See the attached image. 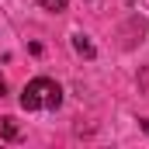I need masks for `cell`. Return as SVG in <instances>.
Returning a JSON list of instances; mask_svg holds the SVG:
<instances>
[{"label": "cell", "mask_w": 149, "mask_h": 149, "mask_svg": "<svg viewBox=\"0 0 149 149\" xmlns=\"http://www.w3.org/2000/svg\"><path fill=\"white\" fill-rule=\"evenodd\" d=\"M63 104V87L49 76H35L21 90V108L24 111H56Z\"/></svg>", "instance_id": "obj_1"}, {"label": "cell", "mask_w": 149, "mask_h": 149, "mask_svg": "<svg viewBox=\"0 0 149 149\" xmlns=\"http://www.w3.org/2000/svg\"><path fill=\"white\" fill-rule=\"evenodd\" d=\"M73 49L80 52V56H83V59H94V56H97V49H94V42H90L87 35H73Z\"/></svg>", "instance_id": "obj_2"}, {"label": "cell", "mask_w": 149, "mask_h": 149, "mask_svg": "<svg viewBox=\"0 0 149 149\" xmlns=\"http://www.w3.org/2000/svg\"><path fill=\"white\" fill-rule=\"evenodd\" d=\"M0 135H3V139H17V135H21L17 118H10V114H7V118H0Z\"/></svg>", "instance_id": "obj_3"}, {"label": "cell", "mask_w": 149, "mask_h": 149, "mask_svg": "<svg viewBox=\"0 0 149 149\" xmlns=\"http://www.w3.org/2000/svg\"><path fill=\"white\" fill-rule=\"evenodd\" d=\"M42 10H52V14H63L66 10V0H38Z\"/></svg>", "instance_id": "obj_4"}, {"label": "cell", "mask_w": 149, "mask_h": 149, "mask_svg": "<svg viewBox=\"0 0 149 149\" xmlns=\"http://www.w3.org/2000/svg\"><path fill=\"white\" fill-rule=\"evenodd\" d=\"M128 3H132V0H128Z\"/></svg>", "instance_id": "obj_5"}]
</instances>
